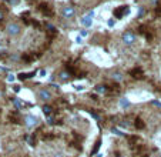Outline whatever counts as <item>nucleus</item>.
<instances>
[{
	"label": "nucleus",
	"mask_w": 161,
	"mask_h": 157,
	"mask_svg": "<svg viewBox=\"0 0 161 157\" xmlns=\"http://www.w3.org/2000/svg\"><path fill=\"white\" fill-rule=\"evenodd\" d=\"M135 40H137V36H135L134 32L127 30V32H124V33H123V43H124L126 46H131V44H134V43H135Z\"/></svg>",
	"instance_id": "obj_1"
},
{
	"label": "nucleus",
	"mask_w": 161,
	"mask_h": 157,
	"mask_svg": "<svg viewBox=\"0 0 161 157\" xmlns=\"http://www.w3.org/2000/svg\"><path fill=\"white\" fill-rule=\"evenodd\" d=\"M23 123H24V126L30 130V129H34V127L39 124V119H37L36 116H33V114H27V116H24Z\"/></svg>",
	"instance_id": "obj_2"
},
{
	"label": "nucleus",
	"mask_w": 161,
	"mask_h": 157,
	"mask_svg": "<svg viewBox=\"0 0 161 157\" xmlns=\"http://www.w3.org/2000/svg\"><path fill=\"white\" fill-rule=\"evenodd\" d=\"M37 97H39V100H41V102H50L53 96H51L50 90H47V89H39Z\"/></svg>",
	"instance_id": "obj_3"
},
{
	"label": "nucleus",
	"mask_w": 161,
	"mask_h": 157,
	"mask_svg": "<svg viewBox=\"0 0 161 157\" xmlns=\"http://www.w3.org/2000/svg\"><path fill=\"white\" fill-rule=\"evenodd\" d=\"M130 13V7L129 6H120L114 10V17L115 19H123L126 15Z\"/></svg>",
	"instance_id": "obj_4"
},
{
	"label": "nucleus",
	"mask_w": 161,
	"mask_h": 157,
	"mask_svg": "<svg viewBox=\"0 0 161 157\" xmlns=\"http://www.w3.org/2000/svg\"><path fill=\"white\" fill-rule=\"evenodd\" d=\"M6 32L10 36H17L20 32H21V27L17 24V23H9L7 27H6Z\"/></svg>",
	"instance_id": "obj_5"
},
{
	"label": "nucleus",
	"mask_w": 161,
	"mask_h": 157,
	"mask_svg": "<svg viewBox=\"0 0 161 157\" xmlns=\"http://www.w3.org/2000/svg\"><path fill=\"white\" fill-rule=\"evenodd\" d=\"M74 15H76V10H74V7H71V6H64V7L61 9V16H63V19H73Z\"/></svg>",
	"instance_id": "obj_6"
},
{
	"label": "nucleus",
	"mask_w": 161,
	"mask_h": 157,
	"mask_svg": "<svg viewBox=\"0 0 161 157\" xmlns=\"http://www.w3.org/2000/svg\"><path fill=\"white\" fill-rule=\"evenodd\" d=\"M93 16H94V12H90L86 17L81 19V24H83V26H86V27H90V26H91V23H93V20H91Z\"/></svg>",
	"instance_id": "obj_7"
},
{
	"label": "nucleus",
	"mask_w": 161,
	"mask_h": 157,
	"mask_svg": "<svg viewBox=\"0 0 161 157\" xmlns=\"http://www.w3.org/2000/svg\"><path fill=\"white\" fill-rule=\"evenodd\" d=\"M39 9H40V10H41L46 16H48V17H50V16H53V10L50 9V6H48V4H44V3H43V4H40V7H39Z\"/></svg>",
	"instance_id": "obj_8"
},
{
	"label": "nucleus",
	"mask_w": 161,
	"mask_h": 157,
	"mask_svg": "<svg viewBox=\"0 0 161 157\" xmlns=\"http://www.w3.org/2000/svg\"><path fill=\"white\" fill-rule=\"evenodd\" d=\"M37 71H30V73H20L19 74V80H26V79H32L33 76H36Z\"/></svg>",
	"instance_id": "obj_9"
},
{
	"label": "nucleus",
	"mask_w": 161,
	"mask_h": 157,
	"mask_svg": "<svg viewBox=\"0 0 161 157\" xmlns=\"http://www.w3.org/2000/svg\"><path fill=\"white\" fill-rule=\"evenodd\" d=\"M111 77H113V80L118 82V83L124 82V74H123V73H120V71H114L113 74H111Z\"/></svg>",
	"instance_id": "obj_10"
},
{
	"label": "nucleus",
	"mask_w": 161,
	"mask_h": 157,
	"mask_svg": "<svg viewBox=\"0 0 161 157\" xmlns=\"http://www.w3.org/2000/svg\"><path fill=\"white\" fill-rule=\"evenodd\" d=\"M130 74L134 77V79H143L144 76H143V71H141V69H134L130 71Z\"/></svg>",
	"instance_id": "obj_11"
},
{
	"label": "nucleus",
	"mask_w": 161,
	"mask_h": 157,
	"mask_svg": "<svg viewBox=\"0 0 161 157\" xmlns=\"http://www.w3.org/2000/svg\"><path fill=\"white\" fill-rule=\"evenodd\" d=\"M59 79H60L61 82H67V80L70 79V73H68V71H61V73H59Z\"/></svg>",
	"instance_id": "obj_12"
},
{
	"label": "nucleus",
	"mask_w": 161,
	"mask_h": 157,
	"mask_svg": "<svg viewBox=\"0 0 161 157\" xmlns=\"http://www.w3.org/2000/svg\"><path fill=\"white\" fill-rule=\"evenodd\" d=\"M120 106H121L123 109H127V107H130V106H131V103H130L129 99L123 97V99H120Z\"/></svg>",
	"instance_id": "obj_13"
},
{
	"label": "nucleus",
	"mask_w": 161,
	"mask_h": 157,
	"mask_svg": "<svg viewBox=\"0 0 161 157\" xmlns=\"http://www.w3.org/2000/svg\"><path fill=\"white\" fill-rule=\"evenodd\" d=\"M100 146H101V139H98V140L96 141V144H94V147H93V150H91V153H90L91 156H94V154H96L97 151H98Z\"/></svg>",
	"instance_id": "obj_14"
},
{
	"label": "nucleus",
	"mask_w": 161,
	"mask_h": 157,
	"mask_svg": "<svg viewBox=\"0 0 161 157\" xmlns=\"http://www.w3.org/2000/svg\"><path fill=\"white\" fill-rule=\"evenodd\" d=\"M41 110H43V113L46 114V116H50L51 113H53V107H50V106L44 104L43 107H41Z\"/></svg>",
	"instance_id": "obj_15"
},
{
	"label": "nucleus",
	"mask_w": 161,
	"mask_h": 157,
	"mask_svg": "<svg viewBox=\"0 0 161 157\" xmlns=\"http://www.w3.org/2000/svg\"><path fill=\"white\" fill-rule=\"evenodd\" d=\"M96 91L97 93H106V91H107V87H106V86H97Z\"/></svg>",
	"instance_id": "obj_16"
},
{
	"label": "nucleus",
	"mask_w": 161,
	"mask_h": 157,
	"mask_svg": "<svg viewBox=\"0 0 161 157\" xmlns=\"http://www.w3.org/2000/svg\"><path fill=\"white\" fill-rule=\"evenodd\" d=\"M13 104L16 106L17 109H21V107H23V103H21L19 99H13Z\"/></svg>",
	"instance_id": "obj_17"
},
{
	"label": "nucleus",
	"mask_w": 161,
	"mask_h": 157,
	"mask_svg": "<svg viewBox=\"0 0 161 157\" xmlns=\"http://www.w3.org/2000/svg\"><path fill=\"white\" fill-rule=\"evenodd\" d=\"M111 133H114V134H115V136H120V137H121V136H124V133H123V131H120V130H118V129H111Z\"/></svg>",
	"instance_id": "obj_18"
},
{
	"label": "nucleus",
	"mask_w": 161,
	"mask_h": 157,
	"mask_svg": "<svg viewBox=\"0 0 161 157\" xmlns=\"http://www.w3.org/2000/svg\"><path fill=\"white\" fill-rule=\"evenodd\" d=\"M144 123L141 122V120H140V119H138V120H135V127H137V129H144Z\"/></svg>",
	"instance_id": "obj_19"
},
{
	"label": "nucleus",
	"mask_w": 161,
	"mask_h": 157,
	"mask_svg": "<svg viewBox=\"0 0 161 157\" xmlns=\"http://www.w3.org/2000/svg\"><path fill=\"white\" fill-rule=\"evenodd\" d=\"M144 15V7H140V10H138V16H137V19H141V16Z\"/></svg>",
	"instance_id": "obj_20"
},
{
	"label": "nucleus",
	"mask_w": 161,
	"mask_h": 157,
	"mask_svg": "<svg viewBox=\"0 0 161 157\" xmlns=\"http://www.w3.org/2000/svg\"><path fill=\"white\" fill-rule=\"evenodd\" d=\"M151 104L157 106V107H160V109H161V103H160V102H157V100H153V102H151Z\"/></svg>",
	"instance_id": "obj_21"
},
{
	"label": "nucleus",
	"mask_w": 161,
	"mask_h": 157,
	"mask_svg": "<svg viewBox=\"0 0 161 157\" xmlns=\"http://www.w3.org/2000/svg\"><path fill=\"white\" fill-rule=\"evenodd\" d=\"M90 114H91V116H93L94 119H97V120H100V117H98V114H96V113H93L91 110H90Z\"/></svg>",
	"instance_id": "obj_22"
},
{
	"label": "nucleus",
	"mask_w": 161,
	"mask_h": 157,
	"mask_svg": "<svg viewBox=\"0 0 161 157\" xmlns=\"http://www.w3.org/2000/svg\"><path fill=\"white\" fill-rule=\"evenodd\" d=\"M47 123H48V124H53V123H54L53 117H50V116H48V117H47Z\"/></svg>",
	"instance_id": "obj_23"
},
{
	"label": "nucleus",
	"mask_w": 161,
	"mask_h": 157,
	"mask_svg": "<svg viewBox=\"0 0 161 157\" xmlns=\"http://www.w3.org/2000/svg\"><path fill=\"white\" fill-rule=\"evenodd\" d=\"M7 80H9V82H13V80H15V76H12V74H10V76L7 77Z\"/></svg>",
	"instance_id": "obj_24"
},
{
	"label": "nucleus",
	"mask_w": 161,
	"mask_h": 157,
	"mask_svg": "<svg viewBox=\"0 0 161 157\" xmlns=\"http://www.w3.org/2000/svg\"><path fill=\"white\" fill-rule=\"evenodd\" d=\"M74 87H76V90H83V89H84L83 86H74Z\"/></svg>",
	"instance_id": "obj_25"
},
{
	"label": "nucleus",
	"mask_w": 161,
	"mask_h": 157,
	"mask_svg": "<svg viewBox=\"0 0 161 157\" xmlns=\"http://www.w3.org/2000/svg\"><path fill=\"white\" fill-rule=\"evenodd\" d=\"M40 74H41V76H46V70H40Z\"/></svg>",
	"instance_id": "obj_26"
},
{
	"label": "nucleus",
	"mask_w": 161,
	"mask_h": 157,
	"mask_svg": "<svg viewBox=\"0 0 161 157\" xmlns=\"http://www.w3.org/2000/svg\"><path fill=\"white\" fill-rule=\"evenodd\" d=\"M113 24H114V21H113V20H108V26H110V27H111V26H113Z\"/></svg>",
	"instance_id": "obj_27"
},
{
	"label": "nucleus",
	"mask_w": 161,
	"mask_h": 157,
	"mask_svg": "<svg viewBox=\"0 0 161 157\" xmlns=\"http://www.w3.org/2000/svg\"><path fill=\"white\" fill-rule=\"evenodd\" d=\"M1 20H3V13L0 12V21H1Z\"/></svg>",
	"instance_id": "obj_28"
},
{
	"label": "nucleus",
	"mask_w": 161,
	"mask_h": 157,
	"mask_svg": "<svg viewBox=\"0 0 161 157\" xmlns=\"http://www.w3.org/2000/svg\"><path fill=\"white\" fill-rule=\"evenodd\" d=\"M9 1H12V0H9Z\"/></svg>",
	"instance_id": "obj_29"
}]
</instances>
